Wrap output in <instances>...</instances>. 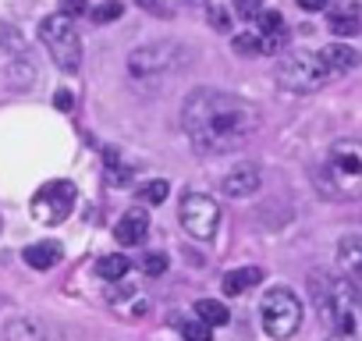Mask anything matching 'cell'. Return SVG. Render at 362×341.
Masks as SVG:
<instances>
[{
    "label": "cell",
    "instance_id": "cell-1",
    "mask_svg": "<svg viewBox=\"0 0 362 341\" xmlns=\"http://www.w3.org/2000/svg\"><path fill=\"white\" fill-rule=\"evenodd\" d=\"M181 125L203 153H231L256 132V110L224 89H196L181 107Z\"/></svg>",
    "mask_w": 362,
    "mask_h": 341
},
{
    "label": "cell",
    "instance_id": "cell-2",
    "mask_svg": "<svg viewBox=\"0 0 362 341\" xmlns=\"http://www.w3.org/2000/svg\"><path fill=\"white\" fill-rule=\"evenodd\" d=\"M313 299L327 341H358V288L348 277L313 274Z\"/></svg>",
    "mask_w": 362,
    "mask_h": 341
},
{
    "label": "cell",
    "instance_id": "cell-3",
    "mask_svg": "<svg viewBox=\"0 0 362 341\" xmlns=\"http://www.w3.org/2000/svg\"><path fill=\"white\" fill-rule=\"evenodd\" d=\"M40 40L50 50V57H54V64L61 71H78V64H82V36H78V29H75L71 18H64V15L43 18Z\"/></svg>",
    "mask_w": 362,
    "mask_h": 341
},
{
    "label": "cell",
    "instance_id": "cell-4",
    "mask_svg": "<svg viewBox=\"0 0 362 341\" xmlns=\"http://www.w3.org/2000/svg\"><path fill=\"white\" fill-rule=\"evenodd\" d=\"M259 316H263L267 337L284 341V337H291V334L302 327V302H298L288 288H270V291L263 295Z\"/></svg>",
    "mask_w": 362,
    "mask_h": 341
},
{
    "label": "cell",
    "instance_id": "cell-5",
    "mask_svg": "<svg viewBox=\"0 0 362 341\" xmlns=\"http://www.w3.org/2000/svg\"><path fill=\"white\" fill-rule=\"evenodd\" d=\"M177 221L192 238L210 242L217 235V228H221V207L206 192H185L181 203H177Z\"/></svg>",
    "mask_w": 362,
    "mask_h": 341
},
{
    "label": "cell",
    "instance_id": "cell-6",
    "mask_svg": "<svg viewBox=\"0 0 362 341\" xmlns=\"http://www.w3.org/2000/svg\"><path fill=\"white\" fill-rule=\"evenodd\" d=\"M327 79H330V71L320 64L316 54H288L277 64V82L288 93H313V89L327 86Z\"/></svg>",
    "mask_w": 362,
    "mask_h": 341
},
{
    "label": "cell",
    "instance_id": "cell-7",
    "mask_svg": "<svg viewBox=\"0 0 362 341\" xmlns=\"http://www.w3.org/2000/svg\"><path fill=\"white\" fill-rule=\"evenodd\" d=\"M189 61V50L181 43H149V47H139L132 57H128V68L132 75H142V79H153L160 71H177L185 68Z\"/></svg>",
    "mask_w": 362,
    "mask_h": 341
},
{
    "label": "cell",
    "instance_id": "cell-8",
    "mask_svg": "<svg viewBox=\"0 0 362 341\" xmlns=\"http://www.w3.org/2000/svg\"><path fill=\"white\" fill-rule=\"evenodd\" d=\"M75 200H78V189L71 182H47L36 196H33V217L40 224H61L71 217L75 210Z\"/></svg>",
    "mask_w": 362,
    "mask_h": 341
},
{
    "label": "cell",
    "instance_id": "cell-9",
    "mask_svg": "<svg viewBox=\"0 0 362 341\" xmlns=\"http://www.w3.org/2000/svg\"><path fill=\"white\" fill-rule=\"evenodd\" d=\"M146 231H149L146 210H142V207H132V210L121 214V221H117V228H114V238H117L121 245H142V242H146Z\"/></svg>",
    "mask_w": 362,
    "mask_h": 341
},
{
    "label": "cell",
    "instance_id": "cell-10",
    "mask_svg": "<svg viewBox=\"0 0 362 341\" xmlns=\"http://www.w3.org/2000/svg\"><path fill=\"white\" fill-rule=\"evenodd\" d=\"M259 189V170L252 167V163H245V167H235V170H228V175L221 178V192L224 196H249V192H256Z\"/></svg>",
    "mask_w": 362,
    "mask_h": 341
},
{
    "label": "cell",
    "instance_id": "cell-11",
    "mask_svg": "<svg viewBox=\"0 0 362 341\" xmlns=\"http://www.w3.org/2000/svg\"><path fill=\"white\" fill-rule=\"evenodd\" d=\"M316 57H320V64L330 71V79H334V75H344V71H351V68H358V54H355L351 47H341V43L323 47Z\"/></svg>",
    "mask_w": 362,
    "mask_h": 341
},
{
    "label": "cell",
    "instance_id": "cell-12",
    "mask_svg": "<svg viewBox=\"0 0 362 341\" xmlns=\"http://www.w3.org/2000/svg\"><path fill=\"white\" fill-rule=\"evenodd\" d=\"M22 260H25L33 270H50V267L61 260V245H57V242H33V245H25Z\"/></svg>",
    "mask_w": 362,
    "mask_h": 341
},
{
    "label": "cell",
    "instance_id": "cell-13",
    "mask_svg": "<svg viewBox=\"0 0 362 341\" xmlns=\"http://www.w3.org/2000/svg\"><path fill=\"white\" fill-rule=\"evenodd\" d=\"M263 281V270L259 267H238V270H228L224 274V295H245L249 288H256Z\"/></svg>",
    "mask_w": 362,
    "mask_h": 341
},
{
    "label": "cell",
    "instance_id": "cell-14",
    "mask_svg": "<svg viewBox=\"0 0 362 341\" xmlns=\"http://www.w3.org/2000/svg\"><path fill=\"white\" fill-rule=\"evenodd\" d=\"M192 316H196L199 323H206V327H224V323L231 320V309H228L224 302H217V299H199L196 309H192Z\"/></svg>",
    "mask_w": 362,
    "mask_h": 341
},
{
    "label": "cell",
    "instance_id": "cell-15",
    "mask_svg": "<svg viewBox=\"0 0 362 341\" xmlns=\"http://www.w3.org/2000/svg\"><path fill=\"white\" fill-rule=\"evenodd\" d=\"M362 242L355 238V235H348L344 242H341V267L348 270V281L358 288V277H362Z\"/></svg>",
    "mask_w": 362,
    "mask_h": 341
},
{
    "label": "cell",
    "instance_id": "cell-16",
    "mask_svg": "<svg viewBox=\"0 0 362 341\" xmlns=\"http://www.w3.org/2000/svg\"><path fill=\"white\" fill-rule=\"evenodd\" d=\"M330 33L334 36H358V8L351 4L348 11H330Z\"/></svg>",
    "mask_w": 362,
    "mask_h": 341
},
{
    "label": "cell",
    "instance_id": "cell-17",
    "mask_svg": "<svg viewBox=\"0 0 362 341\" xmlns=\"http://www.w3.org/2000/svg\"><path fill=\"white\" fill-rule=\"evenodd\" d=\"M8 341H43V327L29 316H18L8 323Z\"/></svg>",
    "mask_w": 362,
    "mask_h": 341
},
{
    "label": "cell",
    "instance_id": "cell-18",
    "mask_svg": "<svg viewBox=\"0 0 362 341\" xmlns=\"http://www.w3.org/2000/svg\"><path fill=\"white\" fill-rule=\"evenodd\" d=\"M128 270H132V260H128V256H103V260L96 263V274H100L103 281H121Z\"/></svg>",
    "mask_w": 362,
    "mask_h": 341
},
{
    "label": "cell",
    "instance_id": "cell-19",
    "mask_svg": "<svg viewBox=\"0 0 362 341\" xmlns=\"http://www.w3.org/2000/svg\"><path fill=\"white\" fill-rule=\"evenodd\" d=\"M128 182H132V167L121 163L114 149H107V185L121 189V185H128Z\"/></svg>",
    "mask_w": 362,
    "mask_h": 341
},
{
    "label": "cell",
    "instance_id": "cell-20",
    "mask_svg": "<svg viewBox=\"0 0 362 341\" xmlns=\"http://www.w3.org/2000/svg\"><path fill=\"white\" fill-rule=\"evenodd\" d=\"M167 196H170V185H167V178L146 182V185L139 189V200H142V203H149V207H160V203H163Z\"/></svg>",
    "mask_w": 362,
    "mask_h": 341
},
{
    "label": "cell",
    "instance_id": "cell-21",
    "mask_svg": "<svg viewBox=\"0 0 362 341\" xmlns=\"http://www.w3.org/2000/svg\"><path fill=\"white\" fill-rule=\"evenodd\" d=\"M177 330H181V337H185V341H214L210 327H206V323H199L196 316H185V320H177Z\"/></svg>",
    "mask_w": 362,
    "mask_h": 341
},
{
    "label": "cell",
    "instance_id": "cell-22",
    "mask_svg": "<svg viewBox=\"0 0 362 341\" xmlns=\"http://www.w3.org/2000/svg\"><path fill=\"white\" fill-rule=\"evenodd\" d=\"M235 50H238L242 57H263V54H267V50H263V40H259V36H249V33H245V36H235Z\"/></svg>",
    "mask_w": 362,
    "mask_h": 341
},
{
    "label": "cell",
    "instance_id": "cell-23",
    "mask_svg": "<svg viewBox=\"0 0 362 341\" xmlns=\"http://www.w3.org/2000/svg\"><path fill=\"white\" fill-rule=\"evenodd\" d=\"M121 11H124V8H121V0H103V4L93 11V22H96V25L114 22V18H121Z\"/></svg>",
    "mask_w": 362,
    "mask_h": 341
},
{
    "label": "cell",
    "instance_id": "cell-24",
    "mask_svg": "<svg viewBox=\"0 0 362 341\" xmlns=\"http://www.w3.org/2000/svg\"><path fill=\"white\" fill-rule=\"evenodd\" d=\"M142 270H146L149 277H160V274L167 270V256H163V253H146V256H142Z\"/></svg>",
    "mask_w": 362,
    "mask_h": 341
},
{
    "label": "cell",
    "instance_id": "cell-25",
    "mask_svg": "<svg viewBox=\"0 0 362 341\" xmlns=\"http://www.w3.org/2000/svg\"><path fill=\"white\" fill-rule=\"evenodd\" d=\"M235 11H238L242 18H256V15L263 11V0H235Z\"/></svg>",
    "mask_w": 362,
    "mask_h": 341
},
{
    "label": "cell",
    "instance_id": "cell-26",
    "mask_svg": "<svg viewBox=\"0 0 362 341\" xmlns=\"http://www.w3.org/2000/svg\"><path fill=\"white\" fill-rule=\"evenodd\" d=\"M89 4L86 0H64V18H71V15H82Z\"/></svg>",
    "mask_w": 362,
    "mask_h": 341
},
{
    "label": "cell",
    "instance_id": "cell-27",
    "mask_svg": "<svg viewBox=\"0 0 362 341\" xmlns=\"http://www.w3.org/2000/svg\"><path fill=\"white\" fill-rule=\"evenodd\" d=\"M298 8H302V11H323L327 0H298Z\"/></svg>",
    "mask_w": 362,
    "mask_h": 341
},
{
    "label": "cell",
    "instance_id": "cell-28",
    "mask_svg": "<svg viewBox=\"0 0 362 341\" xmlns=\"http://www.w3.org/2000/svg\"><path fill=\"white\" fill-rule=\"evenodd\" d=\"M210 22H214L217 29H228V15H224V11H217V8L210 11Z\"/></svg>",
    "mask_w": 362,
    "mask_h": 341
},
{
    "label": "cell",
    "instance_id": "cell-29",
    "mask_svg": "<svg viewBox=\"0 0 362 341\" xmlns=\"http://www.w3.org/2000/svg\"><path fill=\"white\" fill-rule=\"evenodd\" d=\"M139 4H142L146 11H153V15H167V8H163V4H156V0H139Z\"/></svg>",
    "mask_w": 362,
    "mask_h": 341
},
{
    "label": "cell",
    "instance_id": "cell-30",
    "mask_svg": "<svg viewBox=\"0 0 362 341\" xmlns=\"http://www.w3.org/2000/svg\"><path fill=\"white\" fill-rule=\"evenodd\" d=\"M57 107L61 110H71V93H57Z\"/></svg>",
    "mask_w": 362,
    "mask_h": 341
}]
</instances>
